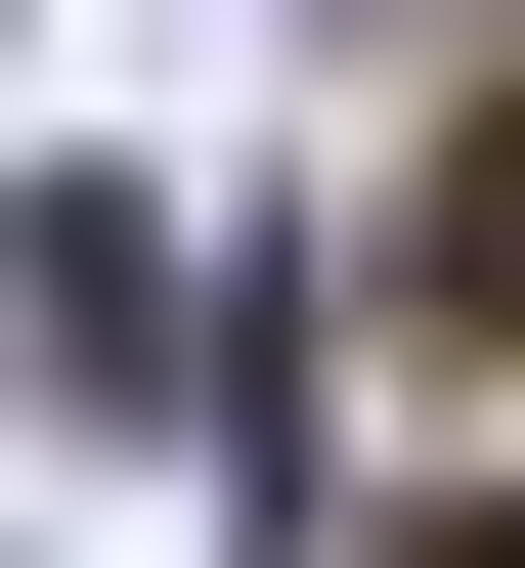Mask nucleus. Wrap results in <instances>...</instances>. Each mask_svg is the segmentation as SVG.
Returning <instances> with one entry per match:
<instances>
[{
	"label": "nucleus",
	"mask_w": 525,
	"mask_h": 568,
	"mask_svg": "<svg viewBox=\"0 0 525 568\" xmlns=\"http://www.w3.org/2000/svg\"><path fill=\"white\" fill-rule=\"evenodd\" d=\"M438 568H525V525H438Z\"/></svg>",
	"instance_id": "f03ea898"
},
{
	"label": "nucleus",
	"mask_w": 525,
	"mask_h": 568,
	"mask_svg": "<svg viewBox=\"0 0 525 568\" xmlns=\"http://www.w3.org/2000/svg\"><path fill=\"white\" fill-rule=\"evenodd\" d=\"M394 263H438V351H525V88L438 132V219H394Z\"/></svg>",
	"instance_id": "f257e3e1"
}]
</instances>
